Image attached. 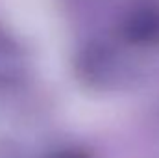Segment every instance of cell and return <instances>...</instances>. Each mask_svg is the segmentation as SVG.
<instances>
[{
	"instance_id": "cell-2",
	"label": "cell",
	"mask_w": 159,
	"mask_h": 158,
	"mask_svg": "<svg viewBox=\"0 0 159 158\" xmlns=\"http://www.w3.org/2000/svg\"><path fill=\"white\" fill-rule=\"evenodd\" d=\"M54 158H87L83 151H67V153H59Z\"/></svg>"
},
{
	"instance_id": "cell-1",
	"label": "cell",
	"mask_w": 159,
	"mask_h": 158,
	"mask_svg": "<svg viewBox=\"0 0 159 158\" xmlns=\"http://www.w3.org/2000/svg\"><path fill=\"white\" fill-rule=\"evenodd\" d=\"M117 36L137 48L159 47V0H126L117 19Z\"/></svg>"
}]
</instances>
